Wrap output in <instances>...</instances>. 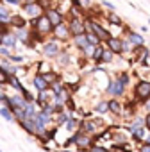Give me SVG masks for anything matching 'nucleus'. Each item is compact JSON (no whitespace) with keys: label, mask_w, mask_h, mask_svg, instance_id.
<instances>
[{"label":"nucleus","mask_w":150,"mask_h":152,"mask_svg":"<svg viewBox=\"0 0 150 152\" xmlns=\"http://www.w3.org/2000/svg\"><path fill=\"white\" fill-rule=\"evenodd\" d=\"M7 77H9V75L2 70V68H0V86H4V84H7Z\"/></svg>","instance_id":"36"},{"label":"nucleus","mask_w":150,"mask_h":152,"mask_svg":"<svg viewBox=\"0 0 150 152\" xmlns=\"http://www.w3.org/2000/svg\"><path fill=\"white\" fill-rule=\"evenodd\" d=\"M18 125L31 136H36V125H34V118H23L18 122Z\"/></svg>","instance_id":"11"},{"label":"nucleus","mask_w":150,"mask_h":152,"mask_svg":"<svg viewBox=\"0 0 150 152\" xmlns=\"http://www.w3.org/2000/svg\"><path fill=\"white\" fill-rule=\"evenodd\" d=\"M73 45H75V47H77V48H79V50L82 52V50H84V48L88 47V39H86V34L75 36V38H73Z\"/></svg>","instance_id":"18"},{"label":"nucleus","mask_w":150,"mask_h":152,"mask_svg":"<svg viewBox=\"0 0 150 152\" xmlns=\"http://www.w3.org/2000/svg\"><path fill=\"white\" fill-rule=\"evenodd\" d=\"M102 6H104V7H107L109 11H114V6H113L111 2H107V0H104V2H102Z\"/></svg>","instance_id":"42"},{"label":"nucleus","mask_w":150,"mask_h":152,"mask_svg":"<svg viewBox=\"0 0 150 152\" xmlns=\"http://www.w3.org/2000/svg\"><path fill=\"white\" fill-rule=\"evenodd\" d=\"M145 109H146V111H148V113H150V99H148V100H146V102H145Z\"/></svg>","instance_id":"44"},{"label":"nucleus","mask_w":150,"mask_h":152,"mask_svg":"<svg viewBox=\"0 0 150 152\" xmlns=\"http://www.w3.org/2000/svg\"><path fill=\"white\" fill-rule=\"evenodd\" d=\"M107 22L111 23V25H116V27H122L123 25V22H122V18L114 13V11H111L109 15H107Z\"/></svg>","instance_id":"23"},{"label":"nucleus","mask_w":150,"mask_h":152,"mask_svg":"<svg viewBox=\"0 0 150 152\" xmlns=\"http://www.w3.org/2000/svg\"><path fill=\"white\" fill-rule=\"evenodd\" d=\"M36 72H38L39 75H45V73L52 72V70H50V63H48V61H39V63L36 64Z\"/></svg>","instance_id":"21"},{"label":"nucleus","mask_w":150,"mask_h":152,"mask_svg":"<svg viewBox=\"0 0 150 152\" xmlns=\"http://www.w3.org/2000/svg\"><path fill=\"white\" fill-rule=\"evenodd\" d=\"M9 61L18 64V63H23V57H22V56H15V54H11V56H9Z\"/></svg>","instance_id":"38"},{"label":"nucleus","mask_w":150,"mask_h":152,"mask_svg":"<svg viewBox=\"0 0 150 152\" xmlns=\"http://www.w3.org/2000/svg\"><path fill=\"white\" fill-rule=\"evenodd\" d=\"M36 104L34 102H29L25 107H23V118H34L36 116Z\"/></svg>","instance_id":"19"},{"label":"nucleus","mask_w":150,"mask_h":152,"mask_svg":"<svg viewBox=\"0 0 150 152\" xmlns=\"http://www.w3.org/2000/svg\"><path fill=\"white\" fill-rule=\"evenodd\" d=\"M107 111H111L113 115H122L123 113V106H122V102L118 99H111L107 102Z\"/></svg>","instance_id":"17"},{"label":"nucleus","mask_w":150,"mask_h":152,"mask_svg":"<svg viewBox=\"0 0 150 152\" xmlns=\"http://www.w3.org/2000/svg\"><path fill=\"white\" fill-rule=\"evenodd\" d=\"M113 57H114V54H113L111 50L104 48V54H102V59H100V63H111V61H113Z\"/></svg>","instance_id":"30"},{"label":"nucleus","mask_w":150,"mask_h":152,"mask_svg":"<svg viewBox=\"0 0 150 152\" xmlns=\"http://www.w3.org/2000/svg\"><path fill=\"white\" fill-rule=\"evenodd\" d=\"M7 84H11L16 91H20L22 93V90H23V84L20 83V79H18V75H9L7 77Z\"/></svg>","instance_id":"20"},{"label":"nucleus","mask_w":150,"mask_h":152,"mask_svg":"<svg viewBox=\"0 0 150 152\" xmlns=\"http://www.w3.org/2000/svg\"><path fill=\"white\" fill-rule=\"evenodd\" d=\"M139 152H150V145H146V143H141V147H139Z\"/></svg>","instance_id":"43"},{"label":"nucleus","mask_w":150,"mask_h":152,"mask_svg":"<svg viewBox=\"0 0 150 152\" xmlns=\"http://www.w3.org/2000/svg\"><path fill=\"white\" fill-rule=\"evenodd\" d=\"M68 120H70V113H66V111L59 113V116H57V127H59V125H63V124H66Z\"/></svg>","instance_id":"33"},{"label":"nucleus","mask_w":150,"mask_h":152,"mask_svg":"<svg viewBox=\"0 0 150 152\" xmlns=\"http://www.w3.org/2000/svg\"><path fill=\"white\" fill-rule=\"evenodd\" d=\"M79 127H81V132H82V134H88V136H91V134L95 136V132H97V129H98L93 120H82Z\"/></svg>","instance_id":"12"},{"label":"nucleus","mask_w":150,"mask_h":152,"mask_svg":"<svg viewBox=\"0 0 150 152\" xmlns=\"http://www.w3.org/2000/svg\"><path fill=\"white\" fill-rule=\"evenodd\" d=\"M0 56H2L4 59H9V56H11V48H7V47H2V45H0Z\"/></svg>","instance_id":"35"},{"label":"nucleus","mask_w":150,"mask_h":152,"mask_svg":"<svg viewBox=\"0 0 150 152\" xmlns=\"http://www.w3.org/2000/svg\"><path fill=\"white\" fill-rule=\"evenodd\" d=\"M43 56L45 57H57V54L61 52V47H59V43L55 41V39H50V41H45V45H43Z\"/></svg>","instance_id":"5"},{"label":"nucleus","mask_w":150,"mask_h":152,"mask_svg":"<svg viewBox=\"0 0 150 152\" xmlns=\"http://www.w3.org/2000/svg\"><path fill=\"white\" fill-rule=\"evenodd\" d=\"M64 106H66L70 111H75V109H77V106H75V102H73V99H71V97L66 100V104H64Z\"/></svg>","instance_id":"37"},{"label":"nucleus","mask_w":150,"mask_h":152,"mask_svg":"<svg viewBox=\"0 0 150 152\" xmlns=\"http://www.w3.org/2000/svg\"><path fill=\"white\" fill-rule=\"evenodd\" d=\"M9 27H13L15 31H16V29H25V27H27V20H25L22 15H13L11 20H9Z\"/></svg>","instance_id":"14"},{"label":"nucleus","mask_w":150,"mask_h":152,"mask_svg":"<svg viewBox=\"0 0 150 152\" xmlns=\"http://www.w3.org/2000/svg\"><path fill=\"white\" fill-rule=\"evenodd\" d=\"M109 95H113V97H122L123 93H125V86H122L116 79L114 81H109L107 83V90H106Z\"/></svg>","instance_id":"9"},{"label":"nucleus","mask_w":150,"mask_h":152,"mask_svg":"<svg viewBox=\"0 0 150 152\" xmlns=\"http://www.w3.org/2000/svg\"><path fill=\"white\" fill-rule=\"evenodd\" d=\"M116 81H118L122 86H127V84H129V73H127V72H122L118 77H116Z\"/></svg>","instance_id":"32"},{"label":"nucleus","mask_w":150,"mask_h":152,"mask_svg":"<svg viewBox=\"0 0 150 152\" xmlns=\"http://www.w3.org/2000/svg\"><path fill=\"white\" fill-rule=\"evenodd\" d=\"M127 39L130 41V45L136 48V47H143L145 45V39H143V36L141 34H138V32H134V31H129L127 32Z\"/></svg>","instance_id":"15"},{"label":"nucleus","mask_w":150,"mask_h":152,"mask_svg":"<svg viewBox=\"0 0 150 152\" xmlns=\"http://www.w3.org/2000/svg\"><path fill=\"white\" fill-rule=\"evenodd\" d=\"M16 38H15V34H13V31L9 32V34H4V36H0V45L2 47H7V48H15L16 47Z\"/></svg>","instance_id":"16"},{"label":"nucleus","mask_w":150,"mask_h":152,"mask_svg":"<svg viewBox=\"0 0 150 152\" xmlns=\"http://www.w3.org/2000/svg\"><path fill=\"white\" fill-rule=\"evenodd\" d=\"M102 54H104V47H102V45H97V47H95V50H93V56H91V59H93L97 64H100Z\"/></svg>","instance_id":"25"},{"label":"nucleus","mask_w":150,"mask_h":152,"mask_svg":"<svg viewBox=\"0 0 150 152\" xmlns=\"http://www.w3.org/2000/svg\"><path fill=\"white\" fill-rule=\"evenodd\" d=\"M91 145H93L91 136L82 134L81 131H77V141H75V147H77V150H79V152H82V150H90Z\"/></svg>","instance_id":"6"},{"label":"nucleus","mask_w":150,"mask_h":152,"mask_svg":"<svg viewBox=\"0 0 150 152\" xmlns=\"http://www.w3.org/2000/svg\"><path fill=\"white\" fill-rule=\"evenodd\" d=\"M90 152H109V150H107V148H104V147H100V145H91Z\"/></svg>","instance_id":"39"},{"label":"nucleus","mask_w":150,"mask_h":152,"mask_svg":"<svg viewBox=\"0 0 150 152\" xmlns=\"http://www.w3.org/2000/svg\"><path fill=\"white\" fill-rule=\"evenodd\" d=\"M68 31H70V36L75 38V36H81V34H86V29H84V22L81 18H71L70 23H68Z\"/></svg>","instance_id":"4"},{"label":"nucleus","mask_w":150,"mask_h":152,"mask_svg":"<svg viewBox=\"0 0 150 152\" xmlns=\"http://www.w3.org/2000/svg\"><path fill=\"white\" fill-rule=\"evenodd\" d=\"M45 16L48 18V22L52 23V27H57V25H61V23H63V20H64L63 13H61L59 9H55V7H52V9L45 11Z\"/></svg>","instance_id":"7"},{"label":"nucleus","mask_w":150,"mask_h":152,"mask_svg":"<svg viewBox=\"0 0 150 152\" xmlns=\"http://www.w3.org/2000/svg\"><path fill=\"white\" fill-rule=\"evenodd\" d=\"M31 29H34V31L39 32L41 36H47V34H50V32L54 31V27H52V23L48 22V18L45 16V13H43L41 16H38V18H31Z\"/></svg>","instance_id":"1"},{"label":"nucleus","mask_w":150,"mask_h":152,"mask_svg":"<svg viewBox=\"0 0 150 152\" xmlns=\"http://www.w3.org/2000/svg\"><path fill=\"white\" fill-rule=\"evenodd\" d=\"M20 7H22V11H23L29 18H38V16L43 15V9L38 6L36 0H23Z\"/></svg>","instance_id":"3"},{"label":"nucleus","mask_w":150,"mask_h":152,"mask_svg":"<svg viewBox=\"0 0 150 152\" xmlns=\"http://www.w3.org/2000/svg\"><path fill=\"white\" fill-rule=\"evenodd\" d=\"M32 86L36 88L38 93H39V91H47V90H50L48 83L45 81V77H43V75H39V73H36L34 77H32Z\"/></svg>","instance_id":"10"},{"label":"nucleus","mask_w":150,"mask_h":152,"mask_svg":"<svg viewBox=\"0 0 150 152\" xmlns=\"http://www.w3.org/2000/svg\"><path fill=\"white\" fill-rule=\"evenodd\" d=\"M86 39H88V45H91V47H97V45H100V39L93 34V32H86Z\"/></svg>","instance_id":"28"},{"label":"nucleus","mask_w":150,"mask_h":152,"mask_svg":"<svg viewBox=\"0 0 150 152\" xmlns=\"http://www.w3.org/2000/svg\"><path fill=\"white\" fill-rule=\"evenodd\" d=\"M57 131H59V127H54L52 131H50V129H47V131L43 132V136L47 138V141H48V143H50V140H54V138H55V134H57Z\"/></svg>","instance_id":"31"},{"label":"nucleus","mask_w":150,"mask_h":152,"mask_svg":"<svg viewBox=\"0 0 150 152\" xmlns=\"http://www.w3.org/2000/svg\"><path fill=\"white\" fill-rule=\"evenodd\" d=\"M23 0H4V4H9V6H22Z\"/></svg>","instance_id":"40"},{"label":"nucleus","mask_w":150,"mask_h":152,"mask_svg":"<svg viewBox=\"0 0 150 152\" xmlns=\"http://www.w3.org/2000/svg\"><path fill=\"white\" fill-rule=\"evenodd\" d=\"M52 34H54L55 41H66V39H70V38H71V36H70V31H68V25H66V23H61V25L54 27Z\"/></svg>","instance_id":"8"},{"label":"nucleus","mask_w":150,"mask_h":152,"mask_svg":"<svg viewBox=\"0 0 150 152\" xmlns=\"http://www.w3.org/2000/svg\"><path fill=\"white\" fill-rule=\"evenodd\" d=\"M132 93H134V99H136V102H141V104H145V102L150 99V81H139V83L134 86Z\"/></svg>","instance_id":"2"},{"label":"nucleus","mask_w":150,"mask_h":152,"mask_svg":"<svg viewBox=\"0 0 150 152\" xmlns=\"http://www.w3.org/2000/svg\"><path fill=\"white\" fill-rule=\"evenodd\" d=\"M95 111L97 113H107V100H102L95 106Z\"/></svg>","instance_id":"34"},{"label":"nucleus","mask_w":150,"mask_h":152,"mask_svg":"<svg viewBox=\"0 0 150 152\" xmlns=\"http://www.w3.org/2000/svg\"><path fill=\"white\" fill-rule=\"evenodd\" d=\"M11 13H9V9L6 7V6H0V23H9V20H11Z\"/></svg>","instance_id":"22"},{"label":"nucleus","mask_w":150,"mask_h":152,"mask_svg":"<svg viewBox=\"0 0 150 152\" xmlns=\"http://www.w3.org/2000/svg\"><path fill=\"white\" fill-rule=\"evenodd\" d=\"M143 122H145V129L150 131V113H146V116L143 118Z\"/></svg>","instance_id":"41"},{"label":"nucleus","mask_w":150,"mask_h":152,"mask_svg":"<svg viewBox=\"0 0 150 152\" xmlns=\"http://www.w3.org/2000/svg\"><path fill=\"white\" fill-rule=\"evenodd\" d=\"M0 116H2L4 120H7V122H13V120H15L13 113H11L7 107H0Z\"/></svg>","instance_id":"29"},{"label":"nucleus","mask_w":150,"mask_h":152,"mask_svg":"<svg viewBox=\"0 0 150 152\" xmlns=\"http://www.w3.org/2000/svg\"><path fill=\"white\" fill-rule=\"evenodd\" d=\"M77 125H81V122L77 120V118H73V116H70V120L64 124V129L66 131H73L75 127H77Z\"/></svg>","instance_id":"27"},{"label":"nucleus","mask_w":150,"mask_h":152,"mask_svg":"<svg viewBox=\"0 0 150 152\" xmlns=\"http://www.w3.org/2000/svg\"><path fill=\"white\" fill-rule=\"evenodd\" d=\"M107 50H111L113 54H123V52H122V38L111 36V38L107 39Z\"/></svg>","instance_id":"13"},{"label":"nucleus","mask_w":150,"mask_h":152,"mask_svg":"<svg viewBox=\"0 0 150 152\" xmlns=\"http://www.w3.org/2000/svg\"><path fill=\"white\" fill-rule=\"evenodd\" d=\"M143 136H145V127H139V129H134L132 131V140L134 143H143Z\"/></svg>","instance_id":"24"},{"label":"nucleus","mask_w":150,"mask_h":152,"mask_svg":"<svg viewBox=\"0 0 150 152\" xmlns=\"http://www.w3.org/2000/svg\"><path fill=\"white\" fill-rule=\"evenodd\" d=\"M57 63H59V66H66V64L70 63V54L61 50V52L57 54Z\"/></svg>","instance_id":"26"},{"label":"nucleus","mask_w":150,"mask_h":152,"mask_svg":"<svg viewBox=\"0 0 150 152\" xmlns=\"http://www.w3.org/2000/svg\"><path fill=\"white\" fill-rule=\"evenodd\" d=\"M2 4H4V0H0V6H2Z\"/></svg>","instance_id":"45"}]
</instances>
